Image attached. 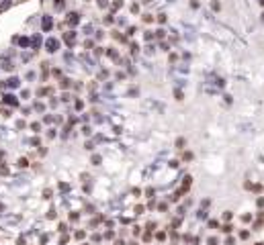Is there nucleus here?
I'll list each match as a JSON object with an SVG mask.
<instances>
[{
    "label": "nucleus",
    "mask_w": 264,
    "mask_h": 245,
    "mask_svg": "<svg viewBox=\"0 0 264 245\" xmlns=\"http://www.w3.org/2000/svg\"><path fill=\"white\" fill-rule=\"evenodd\" d=\"M45 47H47V51H49V53H53V51H57V49H59V41L49 37V39L45 41Z\"/></svg>",
    "instance_id": "1"
},
{
    "label": "nucleus",
    "mask_w": 264,
    "mask_h": 245,
    "mask_svg": "<svg viewBox=\"0 0 264 245\" xmlns=\"http://www.w3.org/2000/svg\"><path fill=\"white\" fill-rule=\"evenodd\" d=\"M41 27H43V31H51V27H53V18H51V16H43Z\"/></svg>",
    "instance_id": "2"
},
{
    "label": "nucleus",
    "mask_w": 264,
    "mask_h": 245,
    "mask_svg": "<svg viewBox=\"0 0 264 245\" xmlns=\"http://www.w3.org/2000/svg\"><path fill=\"white\" fill-rule=\"evenodd\" d=\"M65 20H68V25H72V27H74V25H78V23H80V14H78V12H70Z\"/></svg>",
    "instance_id": "3"
},
{
    "label": "nucleus",
    "mask_w": 264,
    "mask_h": 245,
    "mask_svg": "<svg viewBox=\"0 0 264 245\" xmlns=\"http://www.w3.org/2000/svg\"><path fill=\"white\" fill-rule=\"evenodd\" d=\"M63 39H65V43H68V45L72 47V45H74V43H76V33H74V31H70V33H65V35H63Z\"/></svg>",
    "instance_id": "4"
},
{
    "label": "nucleus",
    "mask_w": 264,
    "mask_h": 245,
    "mask_svg": "<svg viewBox=\"0 0 264 245\" xmlns=\"http://www.w3.org/2000/svg\"><path fill=\"white\" fill-rule=\"evenodd\" d=\"M4 102H6L8 106H16V104H18L16 96H12V94H6V96H4Z\"/></svg>",
    "instance_id": "5"
},
{
    "label": "nucleus",
    "mask_w": 264,
    "mask_h": 245,
    "mask_svg": "<svg viewBox=\"0 0 264 245\" xmlns=\"http://www.w3.org/2000/svg\"><path fill=\"white\" fill-rule=\"evenodd\" d=\"M6 86H8V88H18V86H20V80H18V78H10V80L6 82Z\"/></svg>",
    "instance_id": "6"
},
{
    "label": "nucleus",
    "mask_w": 264,
    "mask_h": 245,
    "mask_svg": "<svg viewBox=\"0 0 264 245\" xmlns=\"http://www.w3.org/2000/svg\"><path fill=\"white\" fill-rule=\"evenodd\" d=\"M31 45H33L35 49H39V45H41V37H39V35H33V39H31Z\"/></svg>",
    "instance_id": "7"
},
{
    "label": "nucleus",
    "mask_w": 264,
    "mask_h": 245,
    "mask_svg": "<svg viewBox=\"0 0 264 245\" xmlns=\"http://www.w3.org/2000/svg\"><path fill=\"white\" fill-rule=\"evenodd\" d=\"M18 45H20V47H29V45H31V39H29V37H20V39H18Z\"/></svg>",
    "instance_id": "8"
},
{
    "label": "nucleus",
    "mask_w": 264,
    "mask_h": 245,
    "mask_svg": "<svg viewBox=\"0 0 264 245\" xmlns=\"http://www.w3.org/2000/svg\"><path fill=\"white\" fill-rule=\"evenodd\" d=\"M123 6V2H121V0H115V2H113V10H119Z\"/></svg>",
    "instance_id": "9"
},
{
    "label": "nucleus",
    "mask_w": 264,
    "mask_h": 245,
    "mask_svg": "<svg viewBox=\"0 0 264 245\" xmlns=\"http://www.w3.org/2000/svg\"><path fill=\"white\" fill-rule=\"evenodd\" d=\"M63 2H65V0H55V8L61 10V8H63Z\"/></svg>",
    "instance_id": "10"
},
{
    "label": "nucleus",
    "mask_w": 264,
    "mask_h": 245,
    "mask_svg": "<svg viewBox=\"0 0 264 245\" xmlns=\"http://www.w3.org/2000/svg\"><path fill=\"white\" fill-rule=\"evenodd\" d=\"M68 86H70V80L63 78V80H61V88H68Z\"/></svg>",
    "instance_id": "11"
},
{
    "label": "nucleus",
    "mask_w": 264,
    "mask_h": 245,
    "mask_svg": "<svg viewBox=\"0 0 264 245\" xmlns=\"http://www.w3.org/2000/svg\"><path fill=\"white\" fill-rule=\"evenodd\" d=\"M106 53H108V57H117V51H115V49H108Z\"/></svg>",
    "instance_id": "12"
},
{
    "label": "nucleus",
    "mask_w": 264,
    "mask_h": 245,
    "mask_svg": "<svg viewBox=\"0 0 264 245\" xmlns=\"http://www.w3.org/2000/svg\"><path fill=\"white\" fill-rule=\"evenodd\" d=\"M145 2H151V0H145Z\"/></svg>",
    "instance_id": "13"
},
{
    "label": "nucleus",
    "mask_w": 264,
    "mask_h": 245,
    "mask_svg": "<svg viewBox=\"0 0 264 245\" xmlns=\"http://www.w3.org/2000/svg\"><path fill=\"white\" fill-rule=\"evenodd\" d=\"M256 245H262V243H256Z\"/></svg>",
    "instance_id": "14"
}]
</instances>
